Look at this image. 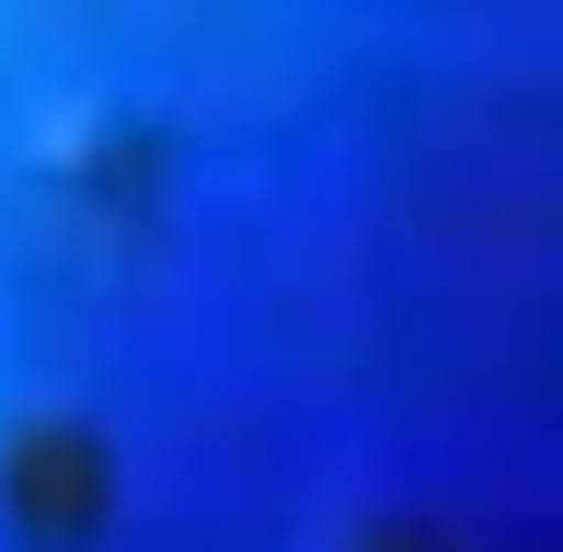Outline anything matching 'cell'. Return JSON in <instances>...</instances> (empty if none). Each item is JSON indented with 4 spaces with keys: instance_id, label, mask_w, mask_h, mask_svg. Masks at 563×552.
<instances>
[{
    "instance_id": "cell-1",
    "label": "cell",
    "mask_w": 563,
    "mask_h": 552,
    "mask_svg": "<svg viewBox=\"0 0 563 552\" xmlns=\"http://www.w3.org/2000/svg\"><path fill=\"white\" fill-rule=\"evenodd\" d=\"M12 507L35 518L46 541H69L92 507H104V449H92V438H58V426L23 438V449H12Z\"/></svg>"
}]
</instances>
